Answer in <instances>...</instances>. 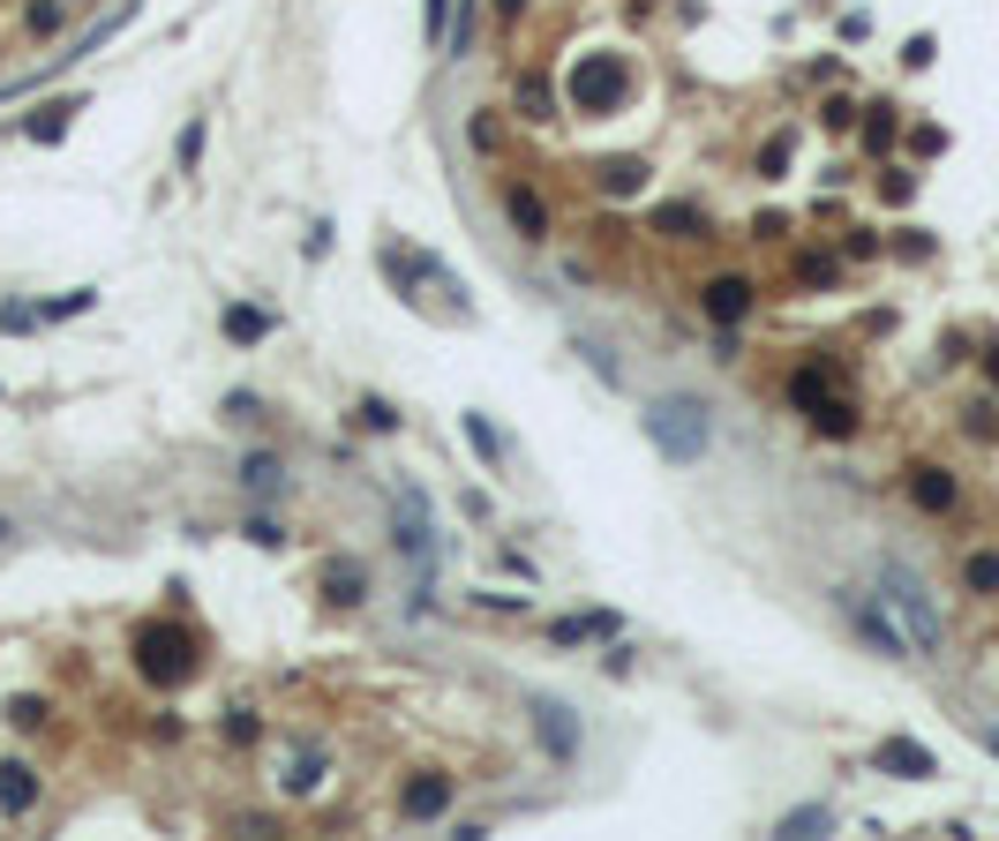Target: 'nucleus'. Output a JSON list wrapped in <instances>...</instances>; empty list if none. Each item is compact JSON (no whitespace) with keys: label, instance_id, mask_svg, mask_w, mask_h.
I'll return each instance as SVG.
<instances>
[{"label":"nucleus","instance_id":"1","mask_svg":"<svg viewBox=\"0 0 999 841\" xmlns=\"http://www.w3.org/2000/svg\"><path fill=\"white\" fill-rule=\"evenodd\" d=\"M647 436H654V451H662V459L692 466V459L714 444V414L699 406V398H684V391H676V398H654V406H647Z\"/></svg>","mask_w":999,"mask_h":841},{"label":"nucleus","instance_id":"2","mask_svg":"<svg viewBox=\"0 0 999 841\" xmlns=\"http://www.w3.org/2000/svg\"><path fill=\"white\" fill-rule=\"evenodd\" d=\"M879 587H887L879 601H887V609L902 616V631H910L924 654H940V609H932L924 579H916V571H902V564H879Z\"/></svg>","mask_w":999,"mask_h":841},{"label":"nucleus","instance_id":"3","mask_svg":"<svg viewBox=\"0 0 999 841\" xmlns=\"http://www.w3.org/2000/svg\"><path fill=\"white\" fill-rule=\"evenodd\" d=\"M135 669L151 676V684H188V669H196V638L173 624H143L135 631Z\"/></svg>","mask_w":999,"mask_h":841},{"label":"nucleus","instance_id":"4","mask_svg":"<svg viewBox=\"0 0 999 841\" xmlns=\"http://www.w3.org/2000/svg\"><path fill=\"white\" fill-rule=\"evenodd\" d=\"M625 98H631V68L625 61L601 53V61H579V68H572V113H617Z\"/></svg>","mask_w":999,"mask_h":841},{"label":"nucleus","instance_id":"5","mask_svg":"<svg viewBox=\"0 0 999 841\" xmlns=\"http://www.w3.org/2000/svg\"><path fill=\"white\" fill-rule=\"evenodd\" d=\"M841 609H849V624L865 631V638H872L879 654H910V631H902V624H887V616H879V609L865 601V593H841Z\"/></svg>","mask_w":999,"mask_h":841},{"label":"nucleus","instance_id":"6","mask_svg":"<svg viewBox=\"0 0 999 841\" xmlns=\"http://www.w3.org/2000/svg\"><path fill=\"white\" fill-rule=\"evenodd\" d=\"M699 308H707L714 324H745L751 316V278H707V286H699Z\"/></svg>","mask_w":999,"mask_h":841},{"label":"nucleus","instance_id":"7","mask_svg":"<svg viewBox=\"0 0 999 841\" xmlns=\"http://www.w3.org/2000/svg\"><path fill=\"white\" fill-rule=\"evenodd\" d=\"M872 766L902 774V782H924V774H940V766H932V752H924V744H910V736H887V744L872 752Z\"/></svg>","mask_w":999,"mask_h":841},{"label":"nucleus","instance_id":"8","mask_svg":"<svg viewBox=\"0 0 999 841\" xmlns=\"http://www.w3.org/2000/svg\"><path fill=\"white\" fill-rule=\"evenodd\" d=\"M955 496H962V489H955L947 466H916V473H910V504L916 511H955Z\"/></svg>","mask_w":999,"mask_h":841},{"label":"nucleus","instance_id":"9","mask_svg":"<svg viewBox=\"0 0 999 841\" xmlns=\"http://www.w3.org/2000/svg\"><path fill=\"white\" fill-rule=\"evenodd\" d=\"M444 804H452V774H421V782L399 789V811H406V819H436Z\"/></svg>","mask_w":999,"mask_h":841},{"label":"nucleus","instance_id":"10","mask_svg":"<svg viewBox=\"0 0 999 841\" xmlns=\"http://www.w3.org/2000/svg\"><path fill=\"white\" fill-rule=\"evenodd\" d=\"M31 804H39V774H31L23 758H8V766H0V811H8V819H23Z\"/></svg>","mask_w":999,"mask_h":841},{"label":"nucleus","instance_id":"11","mask_svg":"<svg viewBox=\"0 0 999 841\" xmlns=\"http://www.w3.org/2000/svg\"><path fill=\"white\" fill-rule=\"evenodd\" d=\"M699 226H707V218H699L692 204H662L654 210V233H669V241H699Z\"/></svg>","mask_w":999,"mask_h":841},{"label":"nucleus","instance_id":"12","mask_svg":"<svg viewBox=\"0 0 999 841\" xmlns=\"http://www.w3.org/2000/svg\"><path fill=\"white\" fill-rule=\"evenodd\" d=\"M511 226H519L526 241H542V233H549V204H542V196H526V188H511Z\"/></svg>","mask_w":999,"mask_h":841},{"label":"nucleus","instance_id":"13","mask_svg":"<svg viewBox=\"0 0 999 841\" xmlns=\"http://www.w3.org/2000/svg\"><path fill=\"white\" fill-rule=\"evenodd\" d=\"M361 587H369V571H361V564H354V571H346V564H332V571H324V601H338V609H346V601H361Z\"/></svg>","mask_w":999,"mask_h":841},{"label":"nucleus","instance_id":"14","mask_svg":"<svg viewBox=\"0 0 999 841\" xmlns=\"http://www.w3.org/2000/svg\"><path fill=\"white\" fill-rule=\"evenodd\" d=\"M263 331H271V316H263V308H226V338H241V346H256Z\"/></svg>","mask_w":999,"mask_h":841},{"label":"nucleus","instance_id":"15","mask_svg":"<svg viewBox=\"0 0 999 841\" xmlns=\"http://www.w3.org/2000/svg\"><path fill=\"white\" fill-rule=\"evenodd\" d=\"M534 721H542V736L556 744V752H572L579 736H572V721H564V707H534Z\"/></svg>","mask_w":999,"mask_h":841},{"label":"nucleus","instance_id":"16","mask_svg":"<svg viewBox=\"0 0 999 841\" xmlns=\"http://www.w3.org/2000/svg\"><path fill=\"white\" fill-rule=\"evenodd\" d=\"M962 579H969V593H999V556H969Z\"/></svg>","mask_w":999,"mask_h":841},{"label":"nucleus","instance_id":"17","mask_svg":"<svg viewBox=\"0 0 999 841\" xmlns=\"http://www.w3.org/2000/svg\"><path fill=\"white\" fill-rule=\"evenodd\" d=\"M594 631H609V616H564V624H549V638L572 646V638H594Z\"/></svg>","mask_w":999,"mask_h":841},{"label":"nucleus","instance_id":"18","mask_svg":"<svg viewBox=\"0 0 999 841\" xmlns=\"http://www.w3.org/2000/svg\"><path fill=\"white\" fill-rule=\"evenodd\" d=\"M466 444H474V451H481V459H497V428H489V420H481V414H466Z\"/></svg>","mask_w":999,"mask_h":841},{"label":"nucleus","instance_id":"19","mask_svg":"<svg viewBox=\"0 0 999 841\" xmlns=\"http://www.w3.org/2000/svg\"><path fill=\"white\" fill-rule=\"evenodd\" d=\"M241 481H249V489H271V481H279V459H263V451H256V459L241 466Z\"/></svg>","mask_w":999,"mask_h":841},{"label":"nucleus","instance_id":"20","mask_svg":"<svg viewBox=\"0 0 999 841\" xmlns=\"http://www.w3.org/2000/svg\"><path fill=\"white\" fill-rule=\"evenodd\" d=\"M8 721H15V729H45V699H15Z\"/></svg>","mask_w":999,"mask_h":841},{"label":"nucleus","instance_id":"21","mask_svg":"<svg viewBox=\"0 0 999 841\" xmlns=\"http://www.w3.org/2000/svg\"><path fill=\"white\" fill-rule=\"evenodd\" d=\"M61 128H68V106H45L39 121H31V135H39V143H45V135H61Z\"/></svg>","mask_w":999,"mask_h":841},{"label":"nucleus","instance_id":"22","mask_svg":"<svg viewBox=\"0 0 999 841\" xmlns=\"http://www.w3.org/2000/svg\"><path fill=\"white\" fill-rule=\"evenodd\" d=\"M887 135H894V121H887V106H872V121H865V143H872V151H887Z\"/></svg>","mask_w":999,"mask_h":841},{"label":"nucleus","instance_id":"23","mask_svg":"<svg viewBox=\"0 0 999 841\" xmlns=\"http://www.w3.org/2000/svg\"><path fill=\"white\" fill-rule=\"evenodd\" d=\"M31 31H61V0H31Z\"/></svg>","mask_w":999,"mask_h":841},{"label":"nucleus","instance_id":"24","mask_svg":"<svg viewBox=\"0 0 999 841\" xmlns=\"http://www.w3.org/2000/svg\"><path fill=\"white\" fill-rule=\"evenodd\" d=\"M84 308H90V294H68V301H45L39 316H45V324H53V316H84Z\"/></svg>","mask_w":999,"mask_h":841},{"label":"nucleus","instance_id":"25","mask_svg":"<svg viewBox=\"0 0 999 841\" xmlns=\"http://www.w3.org/2000/svg\"><path fill=\"white\" fill-rule=\"evenodd\" d=\"M444 8H452V0H428V39H444Z\"/></svg>","mask_w":999,"mask_h":841},{"label":"nucleus","instance_id":"26","mask_svg":"<svg viewBox=\"0 0 999 841\" xmlns=\"http://www.w3.org/2000/svg\"><path fill=\"white\" fill-rule=\"evenodd\" d=\"M497 15H503V23H519V15H526V0H497Z\"/></svg>","mask_w":999,"mask_h":841},{"label":"nucleus","instance_id":"27","mask_svg":"<svg viewBox=\"0 0 999 841\" xmlns=\"http://www.w3.org/2000/svg\"><path fill=\"white\" fill-rule=\"evenodd\" d=\"M985 752H999V729H985Z\"/></svg>","mask_w":999,"mask_h":841}]
</instances>
